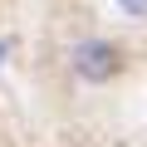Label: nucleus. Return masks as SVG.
Here are the masks:
<instances>
[{
    "instance_id": "1",
    "label": "nucleus",
    "mask_w": 147,
    "mask_h": 147,
    "mask_svg": "<svg viewBox=\"0 0 147 147\" xmlns=\"http://www.w3.org/2000/svg\"><path fill=\"white\" fill-rule=\"evenodd\" d=\"M127 54L118 39H103V34H88L69 49V69H74V79H84V84H113L118 74H123Z\"/></svg>"
},
{
    "instance_id": "2",
    "label": "nucleus",
    "mask_w": 147,
    "mask_h": 147,
    "mask_svg": "<svg viewBox=\"0 0 147 147\" xmlns=\"http://www.w3.org/2000/svg\"><path fill=\"white\" fill-rule=\"evenodd\" d=\"M118 10L127 20H147V0H118Z\"/></svg>"
},
{
    "instance_id": "3",
    "label": "nucleus",
    "mask_w": 147,
    "mask_h": 147,
    "mask_svg": "<svg viewBox=\"0 0 147 147\" xmlns=\"http://www.w3.org/2000/svg\"><path fill=\"white\" fill-rule=\"evenodd\" d=\"M5 54H10V39H0V64H5Z\"/></svg>"
}]
</instances>
